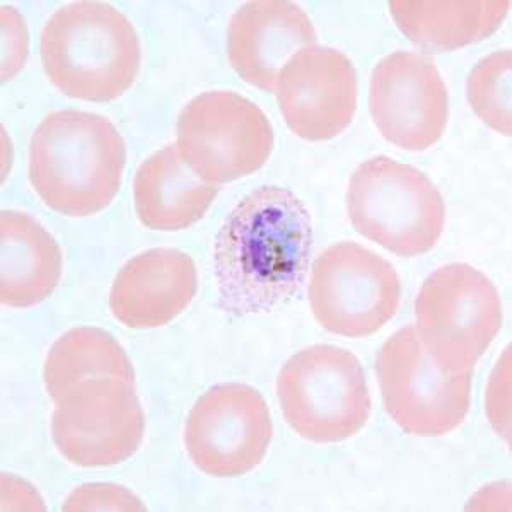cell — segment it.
<instances>
[{
    "label": "cell",
    "instance_id": "19",
    "mask_svg": "<svg viewBox=\"0 0 512 512\" xmlns=\"http://www.w3.org/2000/svg\"><path fill=\"white\" fill-rule=\"evenodd\" d=\"M120 379L135 383L134 366L127 352L110 333L81 326L52 345L43 367L45 388L53 402L88 381Z\"/></svg>",
    "mask_w": 512,
    "mask_h": 512
},
{
    "label": "cell",
    "instance_id": "17",
    "mask_svg": "<svg viewBox=\"0 0 512 512\" xmlns=\"http://www.w3.org/2000/svg\"><path fill=\"white\" fill-rule=\"evenodd\" d=\"M219 193L195 175L178 146L164 147L142 163L134 181L135 210L154 231H181L200 221Z\"/></svg>",
    "mask_w": 512,
    "mask_h": 512
},
{
    "label": "cell",
    "instance_id": "10",
    "mask_svg": "<svg viewBox=\"0 0 512 512\" xmlns=\"http://www.w3.org/2000/svg\"><path fill=\"white\" fill-rule=\"evenodd\" d=\"M146 434L135 383L98 379L79 384L55 403L53 443L72 465L105 468L132 458Z\"/></svg>",
    "mask_w": 512,
    "mask_h": 512
},
{
    "label": "cell",
    "instance_id": "9",
    "mask_svg": "<svg viewBox=\"0 0 512 512\" xmlns=\"http://www.w3.org/2000/svg\"><path fill=\"white\" fill-rule=\"evenodd\" d=\"M402 282L383 256L357 243L326 248L311 268L309 306L326 332L364 338L393 320Z\"/></svg>",
    "mask_w": 512,
    "mask_h": 512
},
{
    "label": "cell",
    "instance_id": "20",
    "mask_svg": "<svg viewBox=\"0 0 512 512\" xmlns=\"http://www.w3.org/2000/svg\"><path fill=\"white\" fill-rule=\"evenodd\" d=\"M511 50L480 60L466 81L468 103L478 118L497 134H512Z\"/></svg>",
    "mask_w": 512,
    "mask_h": 512
},
{
    "label": "cell",
    "instance_id": "14",
    "mask_svg": "<svg viewBox=\"0 0 512 512\" xmlns=\"http://www.w3.org/2000/svg\"><path fill=\"white\" fill-rule=\"evenodd\" d=\"M315 26L289 0H255L239 7L229 21L227 57L253 88L275 93L284 65L304 48L315 47Z\"/></svg>",
    "mask_w": 512,
    "mask_h": 512
},
{
    "label": "cell",
    "instance_id": "18",
    "mask_svg": "<svg viewBox=\"0 0 512 512\" xmlns=\"http://www.w3.org/2000/svg\"><path fill=\"white\" fill-rule=\"evenodd\" d=\"M511 2L393 0L391 16L403 35L425 52H453L487 40L501 28Z\"/></svg>",
    "mask_w": 512,
    "mask_h": 512
},
{
    "label": "cell",
    "instance_id": "1",
    "mask_svg": "<svg viewBox=\"0 0 512 512\" xmlns=\"http://www.w3.org/2000/svg\"><path fill=\"white\" fill-rule=\"evenodd\" d=\"M313 248L308 207L284 187L256 188L216 238L219 306L231 318L262 315L301 291Z\"/></svg>",
    "mask_w": 512,
    "mask_h": 512
},
{
    "label": "cell",
    "instance_id": "2",
    "mask_svg": "<svg viewBox=\"0 0 512 512\" xmlns=\"http://www.w3.org/2000/svg\"><path fill=\"white\" fill-rule=\"evenodd\" d=\"M127 149L108 118L53 111L30 142V181L48 209L88 217L106 209L122 187Z\"/></svg>",
    "mask_w": 512,
    "mask_h": 512
},
{
    "label": "cell",
    "instance_id": "15",
    "mask_svg": "<svg viewBox=\"0 0 512 512\" xmlns=\"http://www.w3.org/2000/svg\"><path fill=\"white\" fill-rule=\"evenodd\" d=\"M192 256L173 248H154L125 263L111 286V315L134 330L168 325L197 294Z\"/></svg>",
    "mask_w": 512,
    "mask_h": 512
},
{
    "label": "cell",
    "instance_id": "13",
    "mask_svg": "<svg viewBox=\"0 0 512 512\" xmlns=\"http://www.w3.org/2000/svg\"><path fill=\"white\" fill-rule=\"evenodd\" d=\"M275 96L297 137L313 142L335 139L355 117L357 72L352 60L335 48H304L280 70Z\"/></svg>",
    "mask_w": 512,
    "mask_h": 512
},
{
    "label": "cell",
    "instance_id": "3",
    "mask_svg": "<svg viewBox=\"0 0 512 512\" xmlns=\"http://www.w3.org/2000/svg\"><path fill=\"white\" fill-rule=\"evenodd\" d=\"M40 53L43 69L60 93L93 103L127 93L140 67L134 24L105 2L60 7L43 26Z\"/></svg>",
    "mask_w": 512,
    "mask_h": 512
},
{
    "label": "cell",
    "instance_id": "4",
    "mask_svg": "<svg viewBox=\"0 0 512 512\" xmlns=\"http://www.w3.org/2000/svg\"><path fill=\"white\" fill-rule=\"evenodd\" d=\"M355 231L398 256L431 251L446 224L443 195L420 169L386 156L367 159L347 188Z\"/></svg>",
    "mask_w": 512,
    "mask_h": 512
},
{
    "label": "cell",
    "instance_id": "5",
    "mask_svg": "<svg viewBox=\"0 0 512 512\" xmlns=\"http://www.w3.org/2000/svg\"><path fill=\"white\" fill-rule=\"evenodd\" d=\"M277 396L292 431L320 444L355 436L373 407L361 362L333 345L292 355L280 369Z\"/></svg>",
    "mask_w": 512,
    "mask_h": 512
},
{
    "label": "cell",
    "instance_id": "16",
    "mask_svg": "<svg viewBox=\"0 0 512 512\" xmlns=\"http://www.w3.org/2000/svg\"><path fill=\"white\" fill-rule=\"evenodd\" d=\"M0 301L14 309L43 303L59 286L62 251L52 234L18 210L0 214Z\"/></svg>",
    "mask_w": 512,
    "mask_h": 512
},
{
    "label": "cell",
    "instance_id": "7",
    "mask_svg": "<svg viewBox=\"0 0 512 512\" xmlns=\"http://www.w3.org/2000/svg\"><path fill=\"white\" fill-rule=\"evenodd\" d=\"M176 130L181 158L212 185L253 175L274 149V128L262 108L231 91L198 94L181 110Z\"/></svg>",
    "mask_w": 512,
    "mask_h": 512
},
{
    "label": "cell",
    "instance_id": "8",
    "mask_svg": "<svg viewBox=\"0 0 512 512\" xmlns=\"http://www.w3.org/2000/svg\"><path fill=\"white\" fill-rule=\"evenodd\" d=\"M384 408L412 436H444L470 410L473 373H451L427 354L415 326L384 342L376 361Z\"/></svg>",
    "mask_w": 512,
    "mask_h": 512
},
{
    "label": "cell",
    "instance_id": "11",
    "mask_svg": "<svg viewBox=\"0 0 512 512\" xmlns=\"http://www.w3.org/2000/svg\"><path fill=\"white\" fill-rule=\"evenodd\" d=\"M265 398L248 384H217L188 415L185 446L193 465L216 478L246 475L262 463L272 441Z\"/></svg>",
    "mask_w": 512,
    "mask_h": 512
},
{
    "label": "cell",
    "instance_id": "21",
    "mask_svg": "<svg viewBox=\"0 0 512 512\" xmlns=\"http://www.w3.org/2000/svg\"><path fill=\"white\" fill-rule=\"evenodd\" d=\"M134 494L111 483L84 485L70 494L64 511H144Z\"/></svg>",
    "mask_w": 512,
    "mask_h": 512
},
{
    "label": "cell",
    "instance_id": "6",
    "mask_svg": "<svg viewBox=\"0 0 512 512\" xmlns=\"http://www.w3.org/2000/svg\"><path fill=\"white\" fill-rule=\"evenodd\" d=\"M420 342L439 366L473 373L502 328V303L487 275L449 263L425 280L415 301Z\"/></svg>",
    "mask_w": 512,
    "mask_h": 512
},
{
    "label": "cell",
    "instance_id": "12",
    "mask_svg": "<svg viewBox=\"0 0 512 512\" xmlns=\"http://www.w3.org/2000/svg\"><path fill=\"white\" fill-rule=\"evenodd\" d=\"M369 110L393 146L412 152L434 146L449 118L448 88L436 62L417 52L384 57L371 74Z\"/></svg>",
    "mask_w": 512,
    "mask_h": 512
}]
</instances>
